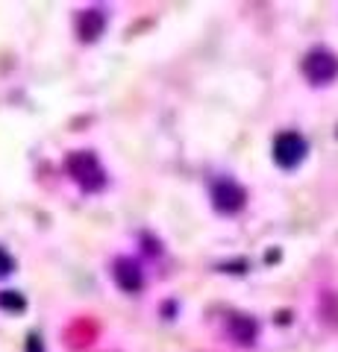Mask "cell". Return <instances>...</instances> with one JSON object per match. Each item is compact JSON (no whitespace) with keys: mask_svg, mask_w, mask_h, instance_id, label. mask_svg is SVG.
Instances as JSON below:
<instances>
[{"mask_svg":"<svg viewBox=\"0 0 338 352\" xmlns=\"http://www.w3.org/2000/svg\"><path fill=\"white\" fill-rule=\"evenodd\" d=\"M27 352H45V346H41V338L36 332L27 338Z\"/></svg>","mask_w":338,"mask_h":352,"instance_id":"30bf717a","label":"cell"},{"mask_svg":"<svg viewBox=\"0 0 338 352\" xmlns=\"http://www.w3.org/2000/svg\"><path fill=\"white\" fill-rule=\"evenodd\" d=\"M212 200H215V208H218L221 214H235L238 208L244 206L247 194H244L242 185H235L233 179H224V182H218V185H215Z\"/></svg>","mask_w":338,"mask_h":352,"instance_id":"277c9868","label":"cell"},{"mask_svg":"<svg viewBox=\"0 0 338 352\" xmlns=\"http://www.w3.org/2000/svg\"><path fill=\"white\" fill-rule=\"evenodd\" d=\"M68 170H71L74 179L80 182V188H85V191H101L106 185V170H103V164L97 162V156L92 150L71 153L68 156Z\"/></svg>","mask_w":338,"mask_h":352,"instance_id":"6da1fadb","label":"cell"},{"mask_svg":"<svg viewBox=\"0 0 338 352\" xmlns=\"http://www.w3.org/2000/svg\"><path fill=\"white\" fill-rule=\"evenodd\" d=\"M303 156H306V141H303V135H297V132H282V135H277L274 141V159L279 168H297V164L303 162Z\"/></svg>","mask_w":338,"mask_h":352,"instance_id":"7a4b0ae2","label":"cell"},{"mask_svg":"<svg viewBox=\"0 0 338 352\" xmlns=\"http://www.w3.org/2000/svg\"><path fill=\"white\" fill-rule=\"evenodd\" d=\"M15 270V261L6 256V250H0V276H9Z\"/></svg>","mask_w":338,"mask_h":352,"instance_id":"9c48e42d","label":"cell"},{"mask_svg":"<svg viewBox=\"0 0 338 352\" xmlns=\"http://www.w3.org/2000/svg\"><path fill=\"white\" fill-rule=\"evenodd\" d=\"M103 24H106L103 12H97V9H89V12H83V15H80V38L94 41V38L103 32Z\"/></svg>","mask_w":338,"mask_h":352,"instance_id":"8992f818","label":"cell"},{"mask_svg":"<svg viewBox=\"0 0 338 352\" xmlns=\"http://www.w3.org/2000/svg\"><path fill=\"white\" fill-rule=\"evenodd\" d=\"M230 332H233V338L238 340V344H253V338H256V323L250 320V317L235 314V317H230Z\"/></svg>","mask_w":338,"mask_h":352,"instance_id":"52a82bcc","label":"cell"},{"mask_svg":"<svg viewBox=\"0 0 338 352\" xmlns=\"http://www.w3.org/2000/svg\"><path fill=\"white\" fill-rule=\"evenodd\" d=\"M0 305H3L6 311H24L27 300L18 291H3V294H0Z\"/></svg>","mask_w":338,"mask_h":352,"instance_id":"ba28073f","label":"cell"},{"mask_svg":"<svg viewBox=\"0 0 338 352\" xmlns=\"http://www.w3.org/2000/svg\"><path fill=\"white\" fill-rule=\"evenodd\" d=\"M303 74H306L315 85L330 82V80H335V76H338V59L332 56L330 50L315 47L309 56L303 59Z\"/></svg>","mask_w":338,"mask_h":352,"instance_id":"3957f363","label":"cell"},{"mask_svg":"<svg viewBox=\"0 0 338 352\" xmlns=\"http://www.w3.org/2000/svg\"><path fill=\"white\" fill-rule=\"evenodd\" d=\"M112 276L118 282V288L127 291V294H136L141 288V270H138V264L133 258H118Z\"/></svg>","mask_w":338,"mask_h":352,"instance_id":"5b68a950","label":"cell"}]
</instances>
